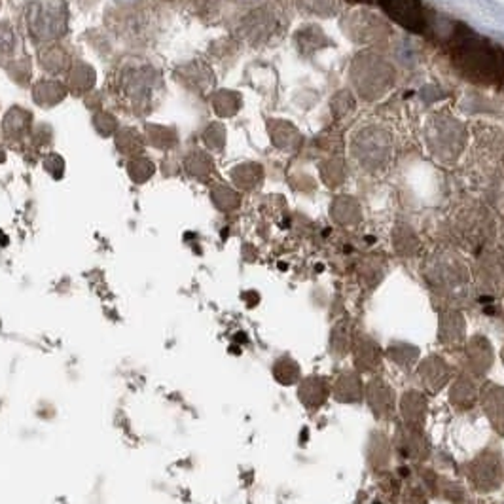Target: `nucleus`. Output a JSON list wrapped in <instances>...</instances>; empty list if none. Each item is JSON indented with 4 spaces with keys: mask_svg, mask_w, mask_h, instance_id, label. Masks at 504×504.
Segmentation results:
<instances>
[{
    "mask_svg": "<svg viewBox=\"0 0 504 504\" xmlns=\"http://www.w3.org/2000/svg\"><path fill=\"white\" fill-rule=\"evenodd\" d=\"M347 3H353V4H370L372 0H347Z\"/></svg>",
    "mask_w": 504,
    "mask_h": 504,
    "instance_id": "10",
    "label": "nucleus"
},
{
    "mask_svg": "<svg viewBox=\"0 0 504 504\" xmlns=\"http://www.w3.org/2000/svg\"><path fill=\"white\" fill-rule=\"evenodd\" d=\"M298 44L299 48L306 50V53H313L315 50H321L326 44H330V40L326 38V35L319 29V27L309 25L298 33Z\"/></svg>",
    "mask_w": 504,
    "mask_h": 504,
    "instance_id": "7",
    "label": "nucleus"
},
{
    "mask_svg": "<svg viewBox=\"0 0 504 504\" xmlns=\"http://www.w3.org/2000/svg\"><path fill=\"white\" fill-rule=\"evenodd\" d=\"M321 176H322V181L329 186L342 184L344 179H345V169H344L342 159L332 158L329 161L321 163Z\"/></svg>",
    "mask_w": 504,
    "mask_h": 504,
    "instance_id": "9",
    "label": "nucleus"
},
{
    "mask_svg": "<svg viewBox=\"0 0 504 504\" xmlns=\"http://www.w3.org/2000/svg\"><path fill=\"white\" fill-rule=\"evenodd\" d=\"M299 8L317 18H332L337 13V0H298Z\"/></svg>",
    "mask_w": 504,
    "mask_h": 504,
    "instance_id": "8",
    "label": "nucleus"
},
{
    "mask_svg": "<svg viewBox=\"0 0 504 504\" xmlns=\"http://www.w3.org/2000/svg\"><path fill=\"white\" fill-rule=\"evenodd\" d=\"M385 16L414 35L429 33V16L421 0H381Z\"/></svg>",
    "mask_w": 504,
    "mask_h": 504,
    "instance_id": "6",
    "label": "nucleus"
},
{
    "mask_svg": "<svg viewBox=\"0 0 504 504\" xmlns=\"http://www.w3.org/2000/svg\"><path fill=\"white\" fill-rule=\"evenodd\" d=\"M351 86L366 103H374L384 97L397 81L394 66L376 51H361L351 63Z\"/></svg>",
    "mask_w": 504,
    "mask_h": 504,
    "instance_id": "2",
    "label": "nucleus"
},
{
    "mask_svg": "<svg viewBox=\"0 0 504 504\" xmlns=\"http://www.w3.org/2000/svg\"><path fill=\"white\" fill-rule=\"evenodd\" d=\"M351 156L368 173L384 171L392 156V135L379 124L362 126L351 137Z\"/></svg>",
    "mask_w": 504,
    "mask_h": 504,
    "instance_id": "4",
    "label": "nucleus"
},
{
    "mask_svg": "<svg viewBox=\"0 0 504 504\" xmlns=\"http://www.w3.org/2000/svg\"><path fill=\"white\" fill-rule=\"evenodd\" d=\"M342 31L351 43L359 46H379L387 43L391 25L376 12L357 10L342 19Z\"/></svg>",
    "mask_w": 504,
    "mask_h": 504,
    "instance_id": "5",
    "label": "nucleus"
},
{
    "mask_svg": "<svg viewBox=\"0 0 504 504\" xmlns=\"http://www.w3.org/2000/svg\"><path fill=\"white\" fill-rule=\"evenodd\" d=\"M444 29L442 44L455 71L472 84L495 88L504 84V50L492 40L476 35L462 23L449 21Z\"/></svg>",
    "mask_w": 504,
    "mask_h": 504,
    "instance_id": "1",
    "label": "nucleus"
},
{
    "mask_svg": "<svg viewBox=\"0 0 504 504\" xmlns=\"http://www.w3.org/2000/svg\"><path fill=\"white\" fill-rule=\"evenodd\" d=\"M469 131L449 112H434L425 124V143L434 158L455 161L467 148Z\"/></svg>",
    "mask_w": 504,
    "mask_h": 504,
    "instance_id": "3",
    "label": "nucleus"
}]
</instances>
